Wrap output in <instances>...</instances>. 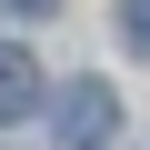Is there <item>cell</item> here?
Returning <instances> with one entry per match:
<instances>
[{
  "instance_id": "cell-2",
  "label": "cell",
  "mask_w": 150,
  "mask_h": 150,
  "mask_svg": "<svg viewBox=\"0 0 150 150\" xmlns=\"http://www.w3.org/2000/svg\"><path fill=\"white\" fill-rule=\"evenodd\" d=\"M40 100V70H30V50H10V40H0V120H20Z\"/></svg>"
},
{
  "instance_id": "cell-4",
  "label": "cell",
  "mask_w": 150,
  "mask_h": 150,
  "mask_svg": "<svg viewBox=\"0 0 150 150\" xmlns=\"http://www.w3.org/2000/svg\"><path fill=\"white\" fill-rule=\"evenodd\" d=\"M10 10H50V0H10Z\"/></svg>"
},
{
  "instance_id": "cell-1",
  "label": "cell",
  "mask_w": 150,
  "mask_h": 150,
  "mask_svg": "<svg viewBox=\"0 0 150 150\" xmlns=\"http://www.w3.org/2000/svg\"><path fill=\"white\" fill-rule=\"evenodd\" d=\"M120 140V90L110 80H70L60 90V150H110Z\"/></svg>"
},
{
  "instance_id": "cell-3",
  "label": "cell",
  "mask_w": 150,
  "mask_h": 150,
  "mask_svg": "<svg viewBox=\"0 0 150 150\" xmlns=\"http://www.w3.org/2000/svg\"><path fill=\"white\" fill-rule=\"evenodd\" d=\"M120 30H130V50H150V0H130V10H120Z\"/></svg>"
}]
</instances>
